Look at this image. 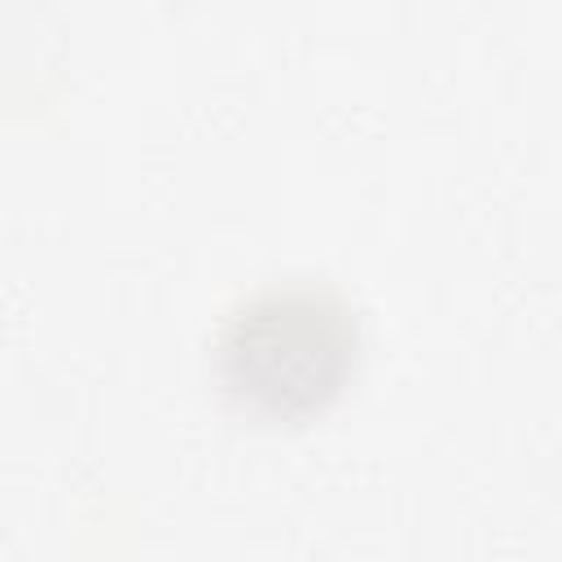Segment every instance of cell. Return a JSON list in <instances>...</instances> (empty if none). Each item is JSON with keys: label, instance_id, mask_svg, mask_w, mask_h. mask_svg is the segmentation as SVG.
Returning <instances> with one entry per match:
<instances>
[{"label": "cell", "instance_id": "1", "mask_svg": "<svg viewBox=\"0 0 562 562\" xmlns=\"http://www.w3.org/2000/svg\"><path fill=\"white\" fill-rule=\"evenodd\" d=\"M360 360V316L325 281H277L241 299L215 338L224 391L259 417L294 422L338 400Z\"/></svg>", "mask_w": 562, "mask_h": 562}]
</instances>
